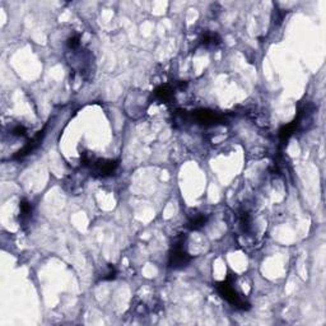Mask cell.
Masks as SVG:
<instances>
[{
  "mask_svg": "<svg viewBox=\"0 0 326 326\" xmlns=\"http://www.w3.org/2000/svg\"><path fill=\"white\" fill-rule=\"evenodd\" d=\"M27 127L22 124L14 125L11 129V135L16 136V138H22V136H27Z\"/></svg>",
  "mask_w": 326,
  "mask_h": 326,
  "instance_id": "9",
  "label": "cell"
},
{
  "mask_svg": "<svg viewBox=\"0 0 326 326\" xmlns=\"http://www.w3.org/2000/svg\"><path fill=\"white\" fill-rule=\"evenodd\" d=\"M116 274H117L116 269H115L114 266H109V268L102 273L101 278L100 279H101V281H112V279L116 278Z\"/></svg>",
  "mask_w": 326,
  "mask_h": 326,
  "instance_id": "10",
  "label": "cell"
},
{
  "mask_svg": "<svg viewBox=\"0 0 326 326\" xmlns=\"http://www.w3.org/2000/svg\"><path fill=\"white\" fill-rule=\"evenodd\" d=\"M190 121H194L195 124L203 125V126H215V125L224 124V115L218 114V112L212 111V110L200 109L197 111H193L190 115Z\"/></svg>",
  "mask_w": 326,
  "mask_h": 326,
  "instance_id": "3",
  "label": "cell"
},
{
  "mask_svg": "<svg viewBox=\"0 0 326 326\" xmlns=\"http://www.w3.org/2000/svg\"><path fill=\"white\" fill-rule=\"evenodd\" d=\"M175 90L176 88L171 84H162L154 89L153 96L157 101L162 102V104H170L172 100L175 99Z\"/></svg>",
  "mask_w": 326,
  "mask_h": 326,
  "instance_id": "5",
  "label": "cell"
},
{
  "mask_svg": "<svg viewBox=\"0 0 326 326\" xmlns=\"http://www.w3.org/2000/svg\"><path fill=\"white\" fill-rule=\"evenodd\" d=\"M207 222L208 217L204 213H195V214H193L189 218L188 227L190 228V229H193V231H198V229L204 227V225L207 224Z\"/></svg>",
  "mask_w": 326,
  "mask_h": 326,
  "instance_id": "8",
  "label": "cell"
},
{
  "mask_svg": "<svg viewBox=\"0 0 326 326\" xmlns=\"http://www.w3.org/2000/svg\"><path fill=\"white\" fill-rule=\"evenodd\" d=\"M45 131H46V127L43 130H41V131H38L35 136H32V138L27 142L26 146H24L23 148H22L21 151L16 154V156H14V159L24 158V157L28 156V154L32 153V152L35 151V149H37V147L40 146L41 142H42V139H43V136H45Z\"/></svg>",
  "mask_w": 326,
  "mask_h": 326,
  "instance_id": "4",
  "label": "cell"
},
{
  "mask_svg": "<svg viewBox=\"0 0 326 326\" xmlns=\"http://www.w3.org/2000/svg\"><path fill=\"white\" fill-rule=\"evenodd\" d=\"M191 261V256L185 249V237L178 236L175 240L168 257V266L171 269H182Z\"/></svg>",
  "mask_w": 326,
  "mask_h": 326,
  "instance_id": "2",
  "label": "cell"
},
{
  "mask_svg": "<svg viewBox=\"0 0 326 326\" xmlns=\"http://www.w3.org/2000/svg\"><path fill=\"white\" fill-rule=\"evenodd\" d=\"M220 43H222V40L215 32H204L199 38V45L205 49H215Z\"/></svg>",
  "mask_w": 326,
  "mask_h": 326,
  "instance_id": "6",
  "label": "cell"
},
{
  "mask_svg": "<svg viewBox=\"0 0 326 326\" xmlns=\"http://www.w3.org/2000/svg\"><path fill=\"white\" fill-rule=\"evenodd\" d=\"M217 291L229 305H232L234 307L240 308V310H247L250 307L249 302L245 300V297H242L239 292L236 291V288L234 287V279L232 276H228L225 281L220 282L217 286Z\"/></svg>",
  "mask_w": 326,
  "mask_h": 326,
  "instance_id": "1",
  "label": "cell"
},
{
  "mask_svg": "<svg viewBox=\"0 0 326 326\" xmlns=\"http://www.w3.org/2000/svg\"><path fill=\"white\" fill-rule=\"evenodd\" d=\"M32 218V204L28 200L23 199L19 203V222L22 225H27Z\"/></svg>",
  "mask_w": 326,
  "mask_h": 326,
  "instance_id": "7",
  "label": "cell"
}]
</instances>
